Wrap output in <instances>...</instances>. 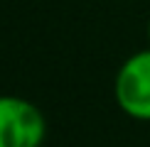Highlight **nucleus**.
<instances>
[{
    "mask_svg": "<svg viewBox=\"0 0 150 147\" xmlns=\"http://www.w3.org/2000/svg\"><path fill=\"white\" fill-rule=\"evenodd\" d=\"M47 137L45 113L20 96H0V147H42Z\"/></svg>",
    "mask_w": 150,
    "mask_h": 147,
    "instance_id": "nucleus-1",
    "label": "nucleus"
},
{
    "mask_svg": "<svg viewBox=\"0 0 150 147\" xmlns=\"http://www.w3.org/2000/svg\"><path fill=\"white\" fill-rule=\"evenodd\" d=\"M116 103L128 118L150 123V47L130 54L113 81Z\"/></svg>",
    "mask_w": 150,
    "mask_h": 147,
    "instance_id": "nucleus-2",
    "label": "nucleus"
},
{
    "mask_svg": "<svg viewBox=\"0 0 150 147\" xmlns=\"http://www.w3.org/2000/svg\"><path fill=\"white\" fill-rule=\"evenodd\" d=\"M148 44H150V20H148Z\"/></svg>",
    "mask_w": 150,
    "mask_h": 147,
    "instance_id": "nucleus-3",
    "label": "nucleus"
}]
</instances>
